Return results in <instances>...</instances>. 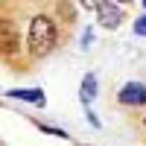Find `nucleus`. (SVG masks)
<instances>
[{"label": "nucleus", "instance_id": "6", "mask_svg": "<svg viewBox=\"0 0 146 146\" xmlns=\"http://www.w3.org/2000/svg\"><path fill=\"white\" fill-rule=\"evenodd\" d=\"M12 100H27V102H35V105H44V94L41 91H9Z\"/></svg>", "mask_w": 146, "mask_h": 146}, {"label": "nucleus", "instance_id": "7", "mask_svg": "<svg viewBox=\"0 0 146 146\" xmlns=\"http://www.w3.org/2000/svg\"><path fill=\"white\" fill-rule=\"evenodd\" d=\"M135 32H137V35H146V15H140V18L135 21Z\"/></svg>", "mask_w": 146, "mask_h": 146}, {"label": "nucleus", "instance_id": "3", "mask_svg": "<svg viewBox=\"0 0 146 146\" xmlns=\"http://www.w3.org/2000/svg\"><path fill=\"white\" fill-rule=\"evenodd\" d=\"M117 100L123 102V105H131V108L146 105V85H143V82H126L123 88H120Z\"/></svg>", "mask_w": 146, "mask_h": 146}, {"label": "nucleus", "instance_id": "5", "mask_svg": "<svg viewBox=\"0 0 146 146\" xmlns=\"http://www.w3.org/2000/svg\"><path fill=\"white\" fill-rule=\"evenodd\" d=\"M94 96H96V76H94V73H88V76L82 79V102L88 105Z\"/></svg>", "mask_w": 146, "mask_h": 146}, {"label": "nucleus", "instance_id": "9", "mask_svg": "<svg viewBox=\"0 0 146 146\" xmlns=\"http://www.w3.org/2000/svg\"><path fill=\"white\" fill-rule=\"evenodd\" d=\"M100 3H102V0H82V6H85V9H96Z\"/></svg>", "mask_w": 146, "mask_h": 146}, {"label": "nucleus", "instance_id": "11", "mask_svg": "<svg viewBox=\"0 0 146 146\" xmlns=\"http://www.w3.org/2000/svg\"><path fill=\"white\" fill-rule=\"evenodd\" d=\"M143 6H146V0H143Z\"/></svg>", "mask_w": 146, "mask_h": 146}, {"label": "nucleus", "instance_id": "1", "mask_svg": "<svg viewBox=\"0 0 146 146\" xmlns=\"http://www.w3.org/2000/svg\"><path fill=\"white\" fill-rule=\"evenodd\" d=\"M29 50L32 56H47L56 47V23L53 18H47V15H35L32 23H29Z\"/></svg>", "mask_w": 146, "mask_h": 146}, {"label": "nucleus", "instance_id": "10", "mask_svg": "<svg viewBox=\"0 0 146 146\" xmlns=\"http://www.w3.org/2000/svg\"><path fill=\"white\" fill-rule=\"evenodd\" d=\"M120 3H129V0H120Z\"/></svg>", "mask_w": 146, "mask_h": 146}, {"label": "nucleus", "instance_id": "2", "mask_svg": "<svg viewBox=\"0 0 146 146\" xmlns=\"http://www.w3.org/2000/svg\"><path fill=\"white\" fill-rule=\"evenodd\" d=\"M123 9L117 6V0H102L100 6H96V21H100V27L105 29H117L120 23H123Z\"/></svg>", "mask_w": 146, "mask_h": 146}, {"label": "nucleus", "instance_id": "8", "mask_svg": "<svg viewBox=\"0 0 146 146\" xmlns=\"http://www.w3.org/2000/svg\"><path fill=\"white\" fill-rule=\"evenodd\" d=\"M38 129H41V131H47V135H56V137H67L62 129H53V126H38Z\"/></svg>", "mask_w": 146, "mask_h": 146}, {"label": "nucleus", "instance_id": "4", "mask_svg": "<svg viewBox=\"0 0 146 146\" xmlns=\"http://www.w3.org/2000/svg\"><path fill=\"white\" fill-rule=\"evenodd\" d=\"M18 47H21V35H18V27H15L12 21L0 18V53L12 56V53H18Z\"/></svg>", "mask_w": 146, "mask_h": 146}]
</instances>
